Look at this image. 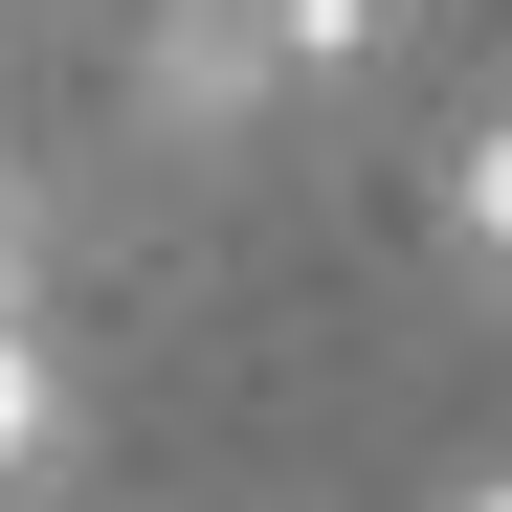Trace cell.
Returning <instances> with one entry per match:
<instances>
[{
    "mask_svg": "<svg viewBox=\"0 0 512 512\" xmlns=\"http://www.w3.org/2000/svg\"><path fill=\"white\" fill-rule=\"evenodd\" d=\"M290 90H312V67H290V0H156V23H134V112L179 156H245Z\"/></svg>",
    "mask_w": 512,
    "mask_h": 512,
    "instance_id": "cell-1",
    "label": "cell"
},
{
    "mask_svg": "<svg viewBox=\"0 0 512 512\" xmlns=\"http://www.w3.org/2000/svg\"><path fill=\"white\" fill-rule=\"evenodd\" d=\"M45 446H67V379H45V334L0 312V490H45Z\"/></svg>",
    "mask_w": 512,
    "mask_h": 512,
    "instance_id": "cell-2",
    "label": "cell"
},
{
    "mask_svg": "<svg viewBox=\"0 0 512 512\" xmlns=\"http://www.w3.org/2000/svg\"><path fill=\"white\" fill-rule=\"evenodd\" d=\"M446 223H468V268H512V90L468 112V179H446Z\"/></svg>",
    "mask_w": 512,
    "mask_h": 512,
    "instance_id": "cell-4",
    "label": "cell"
},
{
    "mask_svg": "<svg viewBox=\"0 0 512 512\" xmlns=\"http://www.w3.org/2000/svg\"><path fill=\"white\" fill-rule=\"evenodd\" d=\"M290 67H312V90H379V67H401V0H290Z\"/></svg>",
    "mask_w": 512,
    "mask_h": 512,
    "instance_id": "cell-3",
    "label": "cell"
},
{
    "mask_svg": "<svg viewBox=\"0 0 512 512\" xmlns=\"http://www.w3.org/2000/svg\"><path fill=\"white\" fill-rule=\"evenodd\" d=\"M0 312H23V179H0Z\"/></svg>",
    "mask_w": 512,
    "mask_h": 512,
    "instance_id": "cell-5",
    "label": "cell"
},
{
    "mask_svg": "<svg viewBox=\"0 0 512 512\" xmlns=\"http://www.w3.org/2000/svg\"><path fill=\"white\" fill-rule=\"evenodd\" d=\"M446 512H512V468H490V490H446Z\"/></svg>",
    "mask_w": 512,
    "mask_h": 512,
    "instance_id": "cell-6",
    "label": "cell"
}]
</instances>
